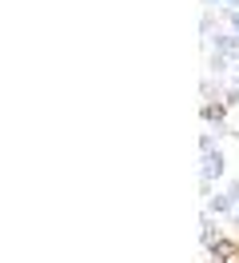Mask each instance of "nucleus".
Wrapping results in <instances>:
<instances>
[{
    "label": "nucleus",
    "mask_w": 239,
    "mask_h": 263,
    "mask_svg": "<svg viewBox=\"0 0 239 263\" xmlns=\"http://www.w3.org/2000/svg\"><path fill=\"white\" fill-rule=\"evenodd\" d=\"M223 172H227V160H223V152H204V167H199V183H215L223 180Z\"/></svg>",
    "instance_id": "obj_1"
},
{
    "label": "nucleus",
    "mask_w": 239,
    "mask_h": 263,
    "mask_svg": "<svg viewBox=\"0 0 239 263\" xmlns=\"http://www.w3.org/2000/svg\"><path fill=\"white\" fill-rule=\"evenodd\" d=\"M207 251H211V259H215V263H239V243H235V239H227V235H219Z\"/></svg>",
    "instance_id": "obj_2"
},
{
    "label": "nucleus",
    "mask_w": 239,
    "mask_h": 263,
    "mask_svg": "<svg viewBox=\"0 0 239 263\" xmlns=\"http://www.w3.org/2000/svg\"><path fill=\"white\" fill-rule=\"evenodd\" d=\"M199 116H204L207 124H215V128H219L223 120H227V104H223V100H207L204 108H199Z\"/></svg>",
    "instance_id": "obj_3"
},
{
    "label": "nucleus",
    "mask_w": 239,
    "mask_h": 263,
    "mask_svg": "<svg viewBox=\"0 0 239 263\" xmlns=\"http://www.w3.org/2000/svg\"><path fill=\"white\" fill-rule=\"evenodd\" d=\"M215 56H227V60H235V56H239V36H235V32L215 36Z\"/></svg>",
    "instance_id": "obj_4"
},
{
    "label": "nucleus",
    "mask_w": 239,
    "mask_h": 263,
    "mask_svg": "<svg viewBox=\"0 0 239 263\" xmlns=\"http://www.w3.org/2000/svg\"><path fill=\"white\" fill-rule=\"evenodd\" d=\"M227 212H235V203H231V196H227V192L207 196V215H227Z\"/></svg>",
    "instance_id": "obj_5"
},
{
    "label": "nucleus",
    "mask_w": 239,
    "mask_h": 263,
    "mask_svg": "<svg viewBox=\"0 0 239 263\" xmlns=\"http://www.w3.org/2000/svg\"><path fill=\"white\" fill-rule=\"evenodd\" d=\"M215 239H219V235H215V223H211V215H204V219H199V243L211 247Z\"/></svg>",
    "instance_id": "obj_6"
},
{
    "label": "nucleus",
    "mask_w": 239,
    "mask_h": 263,
    "mask_svg": "<svg viewBox=\"0 0 239 263\" xmlns=\"http://www.w3.org/2000/svg\"><path fill=\"white\" fill-rule=\"evenodd\" d=\"M227 64H231V60H227V56H215V52H211V60H207V68H211L215 76H219V72H227Z\"/></svg>",
    "instance_id": "obj_7"
},
{
    "label": "nucleus",
    "mask_w": 239,
    "mask_h": 263,
    "mask_svg": "<svg viewBox=\"0 0 239 263\" xmlns=\"http://www.w3.org/2000/svg\"><path fill=\"white\" fill-rule=\"evenodd\" d=\"M223 104H227V108H235V104H239V84H231V88L223 92Z\"/></svg>",
    "instance_id": "obj_8"
},
{
    "label": "nucleus",
    "mask_w": 239,
    "mask_h": 263,
    "mask_svg": "<svg viewBox=\"0 0 239 263\" xmlns=\"http://www.w3.org/2000/svg\"><path fill=\"white\" fill-rule=\"evenodd\" d=\"M199 152H215V136H211V132L199 136Z\"/></svg>",
    "instance_id": "obj_9"
},
{
    "label": "nucleus",
    "mask_w": 239,
    "mask_h": 263,
    "mask_svg": "<svg viewBox=\"0 0 239 263\" xmlns=\"http://www.w3.org/2000/svg\"><path fill=\"white\" fill-rule=\"evenodd\" d=\"M223 16H227V24H231V32L239 36V8H235V12H231V8H223Z\"/></svg>",
    "instance_id": "obj_10"
},
{
    "label": "nucleus",
    "mask_w": 239,
    "mask_h": 263,
    "mask_svg": "<svg viewBox=\"0 0 239 263\" xmlns=\"http://www.w3.org/2000/svg\"><path fill=\"white\" fill-rule=\"evenodd\" d=\"M227 196H231V203L239 208V180H231V183H227Z\"/></svg>",
    "instance_id": "obj_11"
},
{
    "label": "nucleus",
    "mask_w": 239,
    "mask_h": 263,
    "mask_svg": "<svg viewBox=\"0 0 239 263\" xmlns=\"http://www.w3.org/2000/svg\"><path fill=\"white\" fill-rule=\"evenodd\" d=\"M223 8H231V12H235V8H239V0H227V4H223Z\"/></svg>",
    "instance_id": "obj_12"
},
{
    "label": "nucleus",
    "mask_w": 239,
    "mask_h": 263,
    "mask_svg": "<svg viewBox=\"0 0 239 263\" xmlns=\"http://www.w3.org/2000/svg\"><path fill=\"white\" fill-rule=\"evenodd\" d=\"M231 219H235V228H239V208H235V212H231Z\"/></svg>",
    "instance_id": "obj_13"
},
{
    "label": "nucleus",
    "mask_w": 239,
    "mask_h": 263,
    "mask_svg": "<svg viewBox=\"0 0 239 263\" xmlns=\"http://www.w3.org/2000/svg\"><path fill=\"white\" fill-rule=\"evenodd\" d=\"M204 4H227V0H204Z\"/></svg>",
    "instance_id": "obj_14"
},
{
    "label": "nucleus",
    "mask_w": 239,
    "mask_h": 263,
    "mask_svg": "<svg viewBox=\"0 0 239 263\" xmlns=\"http://www.w3.org/2000/svg\"><path fill=\"white\" fill-rule=\"evenodd\" d=\"M231 64H235V76H239V56H235V60H231Z\"/></svg>",
    "instance_id": "obj_15"
}]
</instances>
